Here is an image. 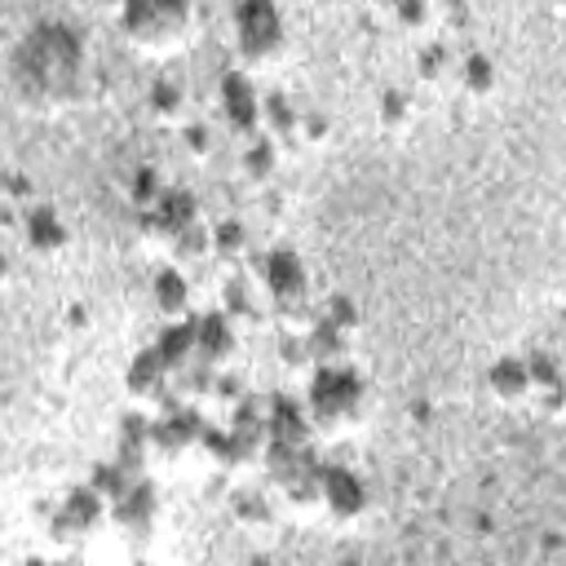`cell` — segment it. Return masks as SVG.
Here are the masks:
<instances>
[{"instance_id":"obj_26","label":"cell","mask_w":566,"mask_h":566,"mask_svg":"<svg viewBox=\"0 0 566 566\" xmlns=\"http://www.w3.org/2000/svg\"><path fill=\"white\" fill-rule=\"evenodd\" d=\"M394 9V22L402 27V31H429V22H433V0H394L389 4Z\"/></svg>"},{"instance_id":"obj_18","label":"cell","mask_w":566,"mask_h":566,"mask_svg":"<svg viewBox=\"0 0 566 566\" xmlns=\"http://www.w3.org/2000/svg\"><path fill=\"white\" fill-rule=\"evenodd\" d=\"M455 80H460L464 97L486 102V97H495V88H500V66H495V57H491V53L473 49V53H464V57L455 62Z\"/></svg>"},{"instance_id":"obj_1","label":"cell","mask_w":566,"mask_h":566,"mask_svg":"<svg viewBox=\"0 0 566 566\" xmlns=\"http://www.w3.org/2000/svg\"><path fill=\"white\" fill-rule=\"evenodd\" d=\"M13 88L31 111H66L88 93V53L75 27L40 22L13 53Z\"/></svg>"},{"instance_id":"obj_24","label":"cell","mask_w":566,"mask_h":566,"mask_svg":"<svg viewBox=\"0 0 566 566\" xmlns=\"http://www.w3.org/2000/svg\"><path fill=\"white\" fill-rule=\"evenodd\" d=\"M164 195H168V186H164V177H159L155 168H137V172H133V181H128V199H133L137 212L155 208Z\"/></svg>"},{"instance_id":"obj_3","label":"cell","mask_w":566,"mask_h":566,"mask_svg":"<svg viewBox=\"0 0 566 566\" xmlns=\"http://www.w3.org/2000/svg\"><path fill=\"white\" fill-rule=\"evenodd\" d=\"M230 40H234V57L248 71H270L283 62L287 53V22L283 9L274 0H234L230 13Z\"/></svg>"},{"instance_id":"obj_20","label":"cell","mask_w":566,"mask_h":566,"mask_svg":"<svg viewBox=\"0 0 566 566\" xmlns=\"http://www.w3.org/2000/svg\"><path fill=\"white\" fill-rule=\"evenodd\" d=\"M301 128H305V111L287 97H265V119H261V133L274 142V146H292L301 142Z\"/></svg>"},{"instance_id":"obj_12","label":"cell","mask_w":566,"mask_h":566,"mask_svg":"<svg viewBox=\"0 0 566 566\" xmlns=\"http://www.w3.org/2000/svg\"><path fill=\"white\" fill-rule=\"evenodd\" d=\"M195 349H199V363L221 371L230 363V354L239 349V323L221 310V314H199L195 318Z\"/></svg>"},{"instance_id":"obj_9","label":"cell","mask_w":566,"mask_h":566,"mask_svg":"<svg viewBox=\"0 0 566 566\" xmlns=\"http://www.w3.org/2000/svg\"><path fill=\"white\" fill-rule=\"evenodd\" d=\"M111 522H115L128 539H146V535H155L159 522H164V500H159V491H155L146 478H137V482L115 500Z\"/></svg>"},{"instance_id":"obj_7","label":"cell","mask_w":566,"mask_h":566,"mask_svg":"<svg viewBox=\"0 0 566 566\" xmlns=\"http://www.w3.org/2000/svg\"><path fill=\"white\" fill-rule=\"evenodd\" d=\"M371 509L367 482L345 464H323V517L332 526H354Z\"/></svg>"},{"instance_id":"obj_28","label":"cell","mask_w":566,"mask_h":566,"mask_svg":"<svg viewBox=\"0 0 566 566\" xmlns=\"http://www.w3.org/2000/svg\"><path fill=\"white\" fill-rule=\"evenodd\" d=\"M181 137H186V155H190V159H208V155H212V133H208L203 124H186Z\"/></svg>"},{"instance_id":"obj_19","label":"cell","mask_w":566,"mask_h":566,"mask_svg":"<svg viewBox=\"0 0 566 566\" xmlns=\"http://www.w3.org/2000/svg\"><path fill=\"white\" fill-rule=\"evenodd\" d=\"M221 310L234 318V323H256L265 310H270V301H265V287L261 283H252L248 274H239V270H230V279H226V301H221Z\"/></svg>"},{"instance_id":"obj_13","label":"cell","mask_w":566,"mask_h":566,"mask_svg":"<svg viewBox=\"0 0 566 566\" xmlns=\"http://www.w3.org/2000/svg\"><path fill=\"white\" fill-rule=\"evenodd\" d=\"M486 389L504 407H531V354H504L486 367Z\"/></svg>"},{"instance_id":"obj_27","label":"cell","mask_w":566,"mask_h":566,"mask_svg":"<svg viewBox=\"0 0 566 566\" xmlns=\"http://www.w3.org/2000/svg\"><path fill=\"white\" fill-rule=\"evenodd\" d=\"M442 71H447V44H429V49L420 53V80L438 84V80H442Z\"/></svg>"},{"instance_id":"obj_23","label":"cell","mask_w":566,"mask_h":566,"mask_svg":"<svg viewBox=\"0 0 566 566\" xmlns=\"http://www.w3.org/2000/svg\"><path fill=\"white\" fill-rule=\"evenodd\" d=\"M376 124H380V133H402L411 124V97L402 88H385L376 102Z\"/></svg>"},{"instance_id":"obj_10","label":"cell","mask_w":566,"mask_h":566,"mask_svg":"<svg viewBox=\"0 0 566 566\" xmlns=\"http://www.w3.org/2000/svg\"><path fill=\"white\" fill-rule=\"evenodd\" d=\"M124 385H128L133 402L150 407V402H164V398H168V389L177 385V371H172V363L164 358V349L150 345V349L133 354V363H128V371H124Z\"/></svg>"},{"instance_id":"obj_8","label":"cell","mask_w":566,"mask_h":566,"mask_svg":"<svg viewBox=\"0 0 566 566\" xmlns=\"http://www.w3.org/2000/svg\"><path fill=\"white\" fill-rule=\"evenodd\" d=\"M106 522H111L106 495H102L93 482H84V486H75V491L62 495V504H57V513H53V535H57V539H84V535L102 531Z\"/></svg>"},{"instance_id":"obj_29","label":"cell","mask_w":566,"mask_h":566,"mask_svg":"<svg viewBox=\"0 0 566 566\" xmlns=\"http://www.w3.org/2000/svg\"><path fill=\"white\" fill-rule=\"evenodd\" d=\"M327 133H332V119H327V115H318V111H305V128H301V142H310V146H323V142H327Z\"/></svg>"},{"instance_id":"obj_25","label":"cell","mask_w":566,"mask_h":566,"mask_svg":"<svg viewBox=\"0 0 566 566\" xmlns=\"http://www.w3.org/2000/svg\"><path fill=\"white\" fill-rule=\"evenodd\" d=\"M234 522L270 526V522H274V500H270L265 491H239V495H234Z\"/></svg>"},{"instance_id":"obj_16","label":"cell","mask_w":566,"mask_h":566,"mask_svg":"<svg viewBox=\"0 0 566 566\" xmlns=\"http://www.w3.org/2000/svg\"><path fill=\"white\" fill-rule=\"evenodd\" d=\"M27 243L35 256H57L71 243V226L53 203H31L27 208Z\"/></svg>"},{"instance_id":"obj_15","label":"cell","mask_w":566,"mask_h":566,"mask_svg":"<svg viewBox=\"0 0 566 566\" xmlns=\"http://www.w3.org/2000/svg\"><path fill=\"white\" fill-rule=\"evenodd\" d=\"M150 301H155V314L168 318V323L190 318V314H195V292H190L186 270L164 265V270L155 274V283H150Z\"/></svg>"},{"instance_id":"obj_4","label":"cell","mask_w":566,"mask_h":566,"mask_svg":"<svg viewBox=\"0 0 566 566\" xmlns=\"http://www.w3.org/2000/svg\"><path fill=\"white\" fill-rule=\"evenodd\" d=\"M119 27L142 53H172L195 31V0H124Z\"/></svg>"},{"instance_id":"obj_14","label":"cell","mask_w":566,"mask_h":566,"mask_svg":"<svg viewBox=\"0 0 566 566\" xmlns=\"http://www.w3.org/2000/svg\"><path fill=\"white\" fill-rule=\"evenodd\" d=\"M531 411L548 420L566 411V376L548 354H531Z\"/></svg>"},{"instance_id":"obj_21","label":"cell","mask_w":566,"mask_h":566,"mask_svg":"<svg viewBox=\"0 0 566 566\" xmlns=\"http://www.w3.org/2000/svg\"><path fill=\"white\" fill-rule=\"evenodd\" d=\"M212 256H217L226 270H243L248 256H252V248H248V226L234 221V217L217 221V226H212Z\"/></svg>"},{"instance_id":"obj_22","label":"cell","mask_w":566,"mask_h":566,"mask_svg":"<svg viewBox=\"0 0 566 566\" xmlns=\"http://www.w3.org/2000/svg\"><path fill=\"white\" fill-rule=\"evenodd\" d=\"M279 150H283V146H274L265 133L248 137V150H243V159H239V172H243V181H252V186H265V181H274V172H279Z\"/></svg>"},{"instance_id":"obj_5","label":"cell","mask_w":566,"mask_h":566,"mask_svg":"<svg viewBox=\"0 0 566 566\" xmlns=\"http://www.w3.org/2000/svg\"><path fill=\"white\" fill-rule=\"evenodd\" d=\"M261 287L270 310L287 323V332H305L314 323V287L310 270L292 248H270L261 256Z\"/></svg>"},{"instance_id":"obj_2","label":"cell","mask_w":566,"mask_h":566,"mask_svg":"<svg viewBox=\"0 0 566 566\" xmlns=\"http://www.w3.org/2000/svg\"><path fill=\"white\" fill-rule=\"evenodd\" d=\"M305 407H310L314 433L340 438V433H354V429L367 420V411H371V389H367V380H363L349 363H318V367L310 371Z\"/></svg>"},{"instance_id":"obj_11","label":"cell","mask_w":566,"mask_h":566,"mask_svg":"<svg viewBox=\"0 0 566 566\" xmlns=\"http://www.w3.org/2000/svg\"><path fill=\"white\" fill-rule=\"evenodd\" d=\"M203 442H208V424H203L195 411H168V416L155 424V455H159V460L195 455V451H203Z\"/></svg>"},{"instance_id":"obj_6","label":"cell","mask_w":566,"mask_h":566,"mask_svg":"<svg viewBox=\"0 0 566 566\" xmlns=\"http://www.w3.org/2000/svg\"><path fill=\"white\" fill-rule=\"evenodd\" d=\"M217 106H221V124L234 137H256L261 119H265V97L256 93V84L248 80V71H226L217 84Z\"/></svg>"},{"instance_id":"obj_30","label":"cell","mask_w":566,"mask_h":566,"mask_svg":"<svg viewBox=\"0 0 566 566\" xmlns=\"http://www.w3.org/2000/svg\"><path fill=\"white\" fill-rule=\"evenodd\" d=\"M93 4H106V9H119L124 0H93Z\"/></svg>"},{"instance_id":"obj_17","label":"cell","mask_w":566,"mask_h":566,"mask_svg":"<svg viewBox=\"0 0 566 566\" xmlns=\"http://www.w3.org/2000/svg\"><path fill=\"white\" fill-rule=\"evenodd\" d=\"M146 106H150V119L164 128H186V119H190V93L177 75H159L146 88Z\"/></svg>"}]
</instances>
